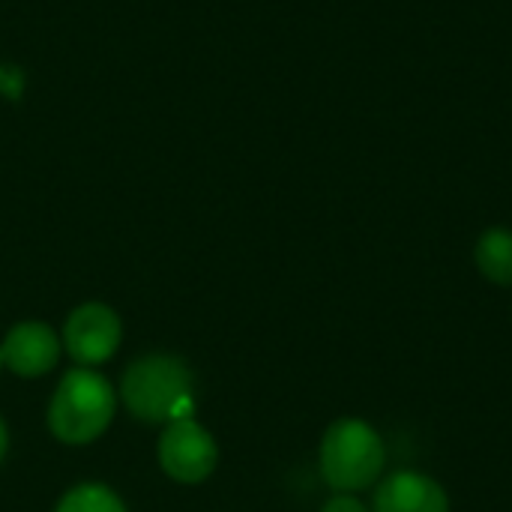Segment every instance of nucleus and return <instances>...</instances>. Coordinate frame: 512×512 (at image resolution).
Listing matches in <instances>:
<instances>
[{
	"label": "nucleus",
	"instance_id": "1",
	"mask_svg": "<svg viewBox=\"0 0 512 512\" xmlns=\"http://www.w3.org/2000/svg\"><path fill=\"white\" fill-rule=\"evenodd\" d=\"M318 459L321 477L333 492L357 495L378 486L387 465V447L378 429H372L366 420L342 417L324 432Z\"/></svg>",
	"mask_w": 512,
	"mask_h": 512
},
{
	"label": "nucleus",
	"instance_id": "2",
	"mask_svg": "<svg viewBox=\"0 0 512 512\" xmlns=\"http://www.w3.org/2000/svg\"><path fill=\"white\" fill-rule=\"evenodd\" d=\"M123 402L126 408L147 423H171L192 417V375L183 360L168 354H150L135 360L123 375Z\"/></svg>",
	"mask_w": 512,
	"mask_h": 512
},
{
	"label": "nucleus",
	"instance_id": "3",
	"mask_svg": "<svg viewBox=\"0 0 512 512\" xmlns=\"http://www.w3.org/2000/svg\"><path fill=\"white\" fill-rule=\"evenodd\" d=\"M114 408V390L102 375L90 369H72L54 390L48 426L63 444H90L108 429Z\"/></svg>",
	"mask_w": 512,
	"mask_h": 512
},
{
	"label": "nucleus",
	"instance_id": "4",
	"mask_svg": "<svg viewBox=\"0 0 512 512\" xmlns=\"http://www.w3.org/2000/svg\"><path fill=\"white\" fill-rule=\"evenodd\" d=\"M159 462L168 477L180 483H201L219 462L216 441L192 417L171 420L159 441Z\"/></svg>",
	"mask_w": 512,
	"mask_h": 512
},
{
	"label": "nucleus",
	"instance_id": "5",
	"mask_svg": "<svg viewBox=\"0 0 512 512\" xmlns=\"http://www.w3.org/2000/svg\"><path fill=\"white\" fill-rule=\"evenodd\" d=\"M120 336H123L120 318L102 303H87L69 315L63 330V345L72 354V360H78L81 366H96L117 351Z\"/></svg>",
	"mask_w": 512,
	"mask_h": 512
},
{
	"label": "nucleus",
	"instance_id": "6",
	"mask_svg": "<svg viewBox=\"0 0 512 512\" xmlns=\"http://www.w3.org/2000/svg\"><path fill=\"white\" fill-rule=\"evenodd\" d=\"M372 512H450V495L426 474L396 471L375 486Z\"/></svg>",
	"mask_w": 512,
	"mask_h": 512
},
{
	"label": "nucleus",
	"instance_id": "7",
	"mask_svg": "<svg viewBox=\"0 0 512 512\" xmlns=\"http://www.w3.org/2000/svg\"><path fill=\"white\" fill-rule=\"evenodd\" d=\"M0 357L15 375L36 378V375H45L48 369H54V363L60 357V342L51 327H45L39 321H24L9 330V336L0 348Z\"/></svg>",
	"mask_w": 512,
	"mask_h": 512
},
{
	"label": "nucleus",
	"instance_id": "8",
	"mask_svg": "<svg viewBox=\"0 0 512 512\" xmlns=\"http://www.w3.org/2000/svg\"><path fill=\"white\" fill-rule=\"evenodd\" d=\"M474 261L483 279L492 285L512 288V231L510 228H489L480 234L474 246Z\"/></svg>",
	"mask_w": 512,
	"mask_h": 512
},
{
	"label": "nucleus",
	"instance_id": "9",
	"mask_svg": "<svg viewBox=\"0 0 512 512\" xmlns=\"http://www.w3.org/2000/svg\"><path fill=\"white\" fill-rule=\"evenodd\" d=\"M57 512H126V507L105 486H78L60 501Z\"/></svg>",
	"mask_w": 512,
	"mask_h": 512
},
{
	"label": "nucleus",
	"instance_id": "10",
	"mask_svg": "<svg viewBox=\"0 0 512 512\" xmlns=\"http://www.w3.org/2000/svg\"><path fill=\"white\" fill-rule=\"evenodd\" d=\"M321 512H372L363 501H357L354 495H336L333 501H327L324 504V510Z\"/></svg>",
	"mask_w": 512,
	"mask_h": 512
},
{
	"label": "nucleus",
	"instance_id": "11",
	"mask_svg": "<svg viewBox=\"0 0 512 512\" xmlns=\"http://www.w3.org/2000/svg\"><path fill=\"white\" fill-rule=\"evenodd\" d=\"M3 453H6V426L0 420V459H3Z\"/></svg>",
	"mask_w": 512,
	"mask_h": 512
},
{
	"label": "nucleus",
	"instance_id": "12",
	"mask_svg": "<svg viewBox=\"0 0 512 512\" xmlns=\"http://www.w3.org/2000/svg\"><path fill=\"white\" fill-rule=\"evenodd\" d=\"M0 363H3V357H0Z\"/></svg>",
	"mask_w": 512,
	"mask_h": 512
}]
</instances>
